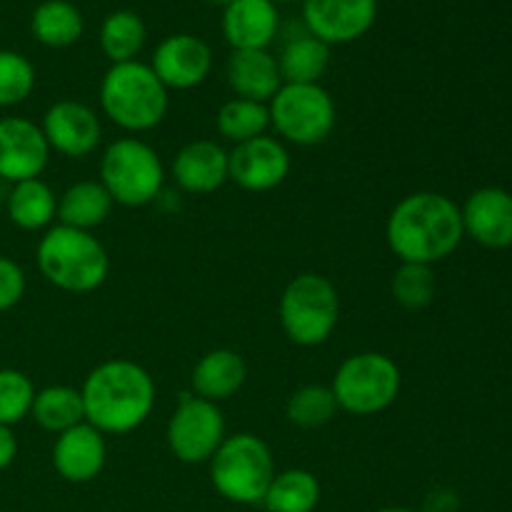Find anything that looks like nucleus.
I'll use <instances>...</instances> for the list:
<instances>
[{
	"label": "nucleus",
	"instance_id": "8",
	"mask_svg": "<svg viewBox=\"0 0 512 512\" xmlns=\"http://www.w3.org/2000/svg\"><path fill=\"white\" fill-rule=\"evenodd\" d=\"M400 388H403L400 365L378 350H365L345 358L330 383L338 408L355 418L385 413L390 405H395Z\"/></svg>",
	"mask_w": 512,
	"mask_h": 512
},
{
	"label": "nucleus",
	"instance_id": "25",
	"mask_svg": "<svg viewBox=\"0 0 512 512\" xmlns=\"http://www.w3.org/2000/svg\"><path fill=\"white\" fill-rule=\"evenodd\" d=\"M330 55L333 48L328 43L303 30L300 35H293L275 58L283 83H320L330 68Z\"/></svg>",
	"mask_w": 512,
	"mask_h": 512
},
{
	"label": "nucleus",
	"instance_id": "36",
	"mask_svg": "<svg viewBox=\"0 0 512 512\" xmlns=\"http://www.w3.org/2000/svg\"><path fill=\"white\" fill-rule=\"evenodd\" d=\"M375 512H420V510H413V508H403V505H398V508H380V510H375Z\"/></svg>",
	"mask_w": 512,
	"mask_h": 512
},
{
	"label": "nucleus",
	"instance_id": "24",
	"mask_svg": "<svg viewBox=\"0 0 512 512\" xmlns=\"http://www.w3.org/2000/svg\"><path fill=\"white\" fill-rule=\"evenodd\" d=\"M30 33L45 48H70L85 33V18L70 0H43L30 15Z\"/></svg>",
	"mask_w": 512,
	"mask_h": 512
},
{
	"label": "nucleus",
	"instance_id": "31",
	"mask_svg": "<svg viewBox=\"0 0 512 512\" xmlns=\"http://www.w3.org/2000/svg\"><path fill=\"white\" fill-rule=\"evenodd\" d=\"M438 280H435L433 265L400 263L390 278V293L395 303L405 310H423L435 300Z\"/></svg>",
	"mask_w": 512,
	"mask_h": 512
},
{
	"label": "nucleus",
	"instance_id": "13",
	"mask_svg": "<svg viewBox=\"0 0 512 512\" xmlns=\"http://www.w3.org/2000/svg\"><path fill=\"white\" fill-rule=\"evenodd\" d=\"M375 20L378 0H303V28L330 48L360 40Z\"/></svg>",
	"mask_w": 512,
	"mask_h": 512
},
{
	"label": "nucleus",
	"instance_id": "30",
	"mask_svg": "<svg viewBox=\"0 0 512 512\" xmlns=\"http://www.w3.org/2000/svg\"><path fill=\"white\" fill-rule=\"evenodd\" d=\"M338 413L340 408L333 390H330V385L320 383L300 385L298 390L290 393L288 403H285V418L290 420V425L300 430L325 428L328 423H333Z\"/></svg>",
	"mask_w": 512,
	"mask_h": 512
},
{
	"label": "nucleus",
	"instance_id": "33",
	"mask_svg": "<svg viewBox=\"0 0 512 512\" xmlns=\"http://www.w3.org/2000/svg\"><path fill=\"white\" fill-rule=\"evenodd\" d=\"M35 400V385L23 370L0 368V425L15 428L30 418Z\"/></svg>",
	"mask_w": 512,
	"mask_h": 512
},
{
	"label": "nucleus",
	"instance_id": "1",
	"mask_svg": "<svg viewBox=\"0 0 512 512\" xmlns=\"http://www.w3.org/2000/svg\"><path fill=\"white\" fill-rule=\"evenodd\" d=\"M463 238L460 205L435 190L405 195L385 220V243L400 263L435 265L450 258Z\"/></svg>",
	"mask_w": 512,
	"mask_h": 512
},
{
	"label": "nucleus",
	"instance_id": "35",
	"mask_svg": "<svg viewBox=\"0 0 512 512\" xmlns=\"http://www.w3.org/2000/svg\"><path fill=\"white\" fill-rule=\"evenodd\" d=\"M18 458V438H15L13 428L0 425V470L10 468Z\"/></svg>",
	"mask_w": 512,
	"mask_h": 512
},
{
	"label": "nucleus",
	"instance_id": "28",
	"mask_svg": "<svg viewBox=\"0 0 512 512\" xmlns=\"http://www.w3.org/2000/svg\"><path fill=\"white\" fill-rule=\"evenodd\" d=\"M320 503V480L305 468H288L275 473L263 508L268 512H313Z\"/></svg>",
	"mask_w": 512,
	"mask_h": 512
},
{
	"label": "nucleus",
	"instance_id": "5",
	"mask_svg": "<svg viewBox=\"0 0 512 512\" xmlns=\"http://www.w3.org/2000/svg\"><path fill=\"white\" fill-rule=\"evenodd\" d=\"M275 473L273 450L255 433L228 435L210 458L215 493L235 505H263Z\"/></svg>",
	"mask_w": 512,
	"mask_h": 512
},
{
	"label": "nucleus",
	"instance_id": "4",
	"mask_svg": "<svg viewBox=\"0 0 512 512\" xmlns=\"http://www.w3.org/2000/svg\"><path fill=\"white\" fill-rule=\"evenodd\" d=\"M168 93L148 63L130 60L105 70L98 100L110 123L125 133L140 135L163 123L170 105Z\"/></svg>",
	"mask_w": 512,
	"mask_h": 512
},
{
	"label": "nucleus",
	"instance_id": "34",
	"mask_svg": "<svg viewBox=\"0 0 512 512\" xmlns=\"http://www.w3.org/2000/svg\"><path fill=\"white\" fill-rule=\"evenodd\" d=\"M28 280L25 270L8 255H0V313L13 310L23 300Z\"/></svg>",
	"mask_w": 512,
	"mask_h": 512
},
{
	"label": "nucleus",
	"instance_id": "6",
	"mask_svg": "<svg viewBox=\"0 0 512 512\" xmlns=\"http://www.w3.org/2000/svg\"><path fill=\"white\" fill-rule=\"evenodd\" d=\"M278 318L290 343L318 348L328 343L340 323L338 288L320 273L295 275L280 295Z\"/></svg>",
	"mask_w": 512,
	"mask_h": 512
},
{
	"label": "nucleus",
	"instance_id": "32",
	"mask_svg": "<svg viewBox=\"0 0 512 512\" xmlns=\"http://www.w3.org/2000/svg\"><path fill=\"white\" fill-rule=\"evenodd\" d=\"M35 65L18 50L0 48V108L25 103L35 90Z\"/></svg>",
	"mask_w": 512,
	"mask_h": 512
},
{
	"label": "nucleus",
	"instance_id": "23",
	"mask_svg": "<svg viewBox=\"0 0 512 512\" xmlns=\"http://www.w3.org/2000/svg\"><path fill=\"white\" fill-rule=\"evenodd\" d=\"M113 208V198L100 180H78L58 195V223L93 233L110 218Z\"/></svg>",
	"mask_w": 512,
	"mask_h": 512
},
{
	"label": "nucleus",
	"instance_id": "11",
	"mask_svg": "<svg viewBox=\"0 0 512 512\" xmlns=\"http://www.w3.org/2000/svg\"><path fill=\"white\" fill-rule=\"evenodd\" d=\"M230 180L248 193H270L288 180L293 158L283 140L275 135L245 140L228 150Z\"/></svg>",
	"mask_w": 512,
	"mask_h": 512
},
{
	"label": "nucleus",
	"instance_id": "15",
	"mask_svg": "<svg viewBox=\"0 0 512 512\" xmlns=\"http://www.w3.org/2000/svg\"><path fill=\"white\" fill-rule=\"evenodd\" d=\"M50 148L40 123L20 115L0 118V183H23L43 175Z\"/></svg>",
	"mask_w": 512,
	"mask_h": 512
},
{
	"label": "nucleus",
	"instance_id": "9",
	"mask_svg": "<svg viewBox=\"0 0 512 512\" xmlns=\"http://www.w3.org/2000/svg\"><path fill=\"white\" fill-rule=\"evenodd\" d=\"M270 128L285 145L313 148L325 143L338 123V108L320 83H283L268 103Z\"/></svg>",
	"mask_w": 512,
	"mask_h": 512
},
{
	"label": "nucleus",
	"instance_id": "22",
	"mask_svg": "<svg viewBox=\"0 0 512 512\" xmlns=\"http://www.w3.org/2000/svg\"><path fill=\"white\" fill-rule=\"evenodd\" d=\"M5 210L15 228L28 230V233H38V230L45 233L58 220V195L45 180H23L10 188Z\"/></svg>",
	"mask_w": 512,
	"mask_h": 512
},
{
	"label": "nucleus",
	"instance_id": "2",
	"mask_svg": "<svg viewBox=\"0 0 512 512\" xmlns=\"http://www.w3.org/2000/svg\"><path fill=\"white\" fill-rule=\"evenodd\" d=\"M80 395L85 423L108 438L128 435L148 423L158 400V388L143 365L128 358H110L85 375Z\"/></svg>",
	"mask_w": 512,
	"mask_h": 512
},
{
	"label": "nucleus",
	"instance_id": "17",
	"mask_svg": "<svg viewBox=\"0 0 512 512\" xmlns=\"http://www.w3.org/2000/svg\"><path fill=\"white\" fill-rule=\"evenodd\" d=\"M175 185L188 195H210L230 180L228 150L215 140H190L170 163Z\"/></svg>",
	"mask_w": 512,
	"mask_h": 512
},
{
	"label": "nucleus",
	"instance_id": "19",
	"mask_svg": "<svg viewBox=\"0 0 512 512\" xmlns=\"http://www.w3.org/2000/svg\"><path fill=\"white\" fill-rule=\"evenodd\" d=\"M220 25L230 50H270L280 33V10L273 0H233Z\"/></svg>",
	"mask_w": 512,
	"mask_h": 512
},
{
	"label": "nucleus",
	"instance_id": "12",
	"mask_svg": "<svg viewBox=\"0 0 512 512\" xmlns=\"http://www.w3.org/2000/svg\"><path fill=\"white\" fill-rule=\"evenodd\" d=\"M40 130L48 140L50 153L65 155V158H88L103 140L100 115L88 103L73 98L55 100L45 110Z\"/></svg>",
	"mask_w": 512,
	"mask_h": 512
},
{
	"label": "nucleus",
	"instance_id": "29",
	"mask_svg": "<svg viewBox=\"0 0 512 512\" xmlns=\"http://www.w3.org/2000/svg\"><path fill=\"white\" fill-rule=\"evenodd\" d=\"M215 128H218L220 138L230 140L233 145L260 138L270 128L268 103H255V100L245 98L225 100L215 115Z\"/></svg>",
	"mask_w": 512,
	"mask_h": 512
},
{
	"label": "nucleus",
	"instance_id": "38",
	"mask_svg": "<svg viewBox=\"0 0 512 512\" xmlns=\"http://www.w3.org/2000/svg\"><path fill=\"white\" fill-rule=\"evenodd\" d=\"M275 5H283V3H303V0H273Z\"/></svg>",
	"mask_w": 512,
	"mask_h": 512
},
{
	"label": "nucleus",
	"instance_id": "14",
	"mask_svg": "<svg viewBox=\"0 0 512 512\" xmlns=\"http://www.w3.org/2000/svg\"><path fill=\"white\" fill-rule=\"evenodd\" d=\"M148 65L168 90H193L208 80L213 50L200 35L173 33L155 45Z\"/></svg>",
	"mask_w": 512,
	"mask_h": 512
},
{
	"label": "nucleus",
	"instance_id": "37",
	"mask_svg": "<svg viewBox=\"0 0 512 512\" xmlns=\"http://www.w3.org/2000/svg\"><path fill=\"white\" fill-rule=\"evenodd\" d=\"M205 3H210V5H218V8H228V5L233 3V0H205Z\"/></svg>",
	"mask_w": 512,
	"mask_h": 512
},
{
	"label": "nucleus",
	"instance_id": "3",
	"mask_svg": "<svg viewBox=\"0 0 512 512\" xmlns=\"http://www.w3.org/2000/svg\"><path fill=\"white\" fill-rule=\"evenodd\" d=\"M40 275L53 288L73 295H88L108 280L110 258L105 245L88 230L55 223L35 245Z\"/></svg>",
	"mask_w": 512,
	"mask_h": 512
},
{
	"label": "nucleus",
	"instance_id": "27",
	"mask_svg": "<svg viewBox=\"0 0 512 512\" xmlns=\"http://www.w3.org/2000/svg\"><path fill=\"white\" fill-rule=\"evenodd\" d=\"M145 40H148L145 20L133 10H113L100 23L98 43L110 65L138 60L140 50L145 48Z\"/></svg>",
	"mask_w": 512,
	"mask_h": 512
},
{
	"label": "nucleus",
	"instance_id": "21",
	"mask_svg": "<svg viewBox=\"0 0 512 512\" xmlns=\"http://www.w3.org/2000/svg\"><path fill=\"white\" fill-rule=\"evenodd\" d=\"M248 380V363L238 350L215 348L200 355L190 373V388L198 398L210 403H225L243 390Z\"/></svg>",
	"mask_w": 512,
	"mask_h": 512
},
{
	"label": "nucleus",
	"instance_id": "26",
	"mask_svg": "<svg viewBox=\"0 0 512 512\" xmlns=\"http://www.w3.org/2000/svg\"><path fill=\"white\" fill-rule=\"evenodd\" d=\"M30 418L45 430V433L60 435L75 425L85 423V408L80 388L73 385H48L35 390Z\"/></svg>",
	"mask_w": 512,
	"mask_h": 512
},
{
	"label": "nucleus",
	"instance_id": "10",
	"mask_svg": "<svg viewBox=\"0 0 512 512\" xmlns=\"http://www.w3.org/2000/svg\"><path fill=\"white\" fill-rule=\"evenodd\" d=\"M225 438H228L225 415L218 403H210L193 393L180 395L165 428L168 450L175 460L185 465L210 463Z\"/></svg>",
	"mask_w": 512,
	"mask_h": 512
},
{
	"label": "nucleus",
	"instance_id": "16",
	"mask_svg": "<svg viewBox=\"0 0 512 512\" xmlns=\"http://www.w3.org/2000/svg\"><path fill=\"white\" fill-rule=\"evenodd\" d=\"M53 468L65 483H93L108 463V443L100 430L90 423H80L65 433L55 435Z\"/></svg>",
	"mask_w": 512,
	"mask_h": 512
},
{
	"label": "nucleus",
	"instance_id": "7",
	"mask_svg": "<svg viewBox=\"0 0 512 512\" xmlns=\"http://www.w3.org/2000/svg\"><path fill=\"white\" fill-rule=\"evenodd\" d=\"M100 183L115 205L145 208L163 195L165 165L153 145L128 135V138L113 140L103 150Z\"/></svg>",
	"mask_w": 512,
	"mask_h": 512
},
{
	"label": "nucleus",
	"instance_id": "18",
	"mask_svg": "<svg viewBox=\"0 0 512 512\" xmlns=\"http://www.w3.org/2000/svg\"><path fill=\"white\" fill-rule=\"evenodd\" d=\"M463 215V230L468 238L490 250L512 245V195L503 188H480L470 193Z\"/></svg>",
	"mask_w": 512,
	"mask_h": 512
},
{
	"label": "nucleus",
	"instance_id": "20",
	"mask_svg": "<svg viewBox=\"0 0 512 512\" xmlns=\"http://www.w3.org/2000/svg\"><path fill=\"white\" fill-rule=\"evenodd\" d=\"M225 80L235 98L270 103L283 85L278 58L270 50H230Z\"/></svg>",
	"mask_w": 512,
	"mask_h": 512
}]
</instances>
